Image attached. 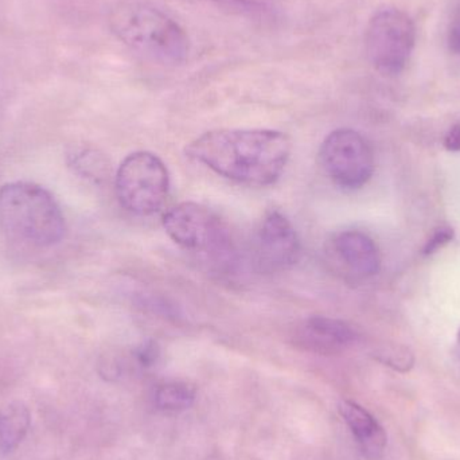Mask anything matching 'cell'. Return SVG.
I'll return each mask as SVG.
<instances>
[{"label":"cell","mask_w":460,"mask_h":460,"mask_svg":"<svg viewBox=\"0 0 460 460\" xmlns=\"http://www.w3.org/2000/svg\"><path fill=\"white\" fill-rule=\"evenodd\" d=\"M291 139L275 129H213L189 143L186 155L241 185H275L283 174Z\"/></svg>","instance_id":"6da1fadb"},{"label":"cell","mask_w":460,"mask_h":460,"mask_svg":"<svg viewBox=\"0 0 460 460\" xmlns=\"http://www.w3.org/2000/svg\"><path fill=\"white\" fill-rule=\"evenodd\" d=\"M108 22L118 40L151 61L180 65L190 53L185 29L148 3L121 0L113 5Z\"/></svg>","instance_id":"7a4b0ae2"},{"label":"cell","mask_w":460,"mask_h":460,"mask_svg":"<svg viewBox=\"0 0 460 460\" xmlns=\"http://www.w3.org/2000/svg\"><path fill=\"white\" fill-rule=\"evenodd\" d=\"M0 228L15 240L43 248L61 243L66 221L46 189L13 182L0 189Z\"/></svg>","instance_id":"3957f363"},{"label":"cell","mask_w":460,"mask_h":460,"mask_svg":"<svg viewBox=\"0 0 460 460\" xmlns=\"http://www.w3.org/2000/svg\"><path fill=\"white\" fill-rule=\"evenodd\" d=\"M164 228L175 243L204 257L218 270L230 272L237 262L234 241L226 224L196 202H182L164 216Z\"/></svg>","instance_id":"277c9868"},{"label":"cell","mask_w":460,"mask_h":460,"mask_svg":"<svg viewBox=\"0 0 460 460\" xmlns=\"http://www.w3.org/2000/svg\"><path fill=\"white\" fill-rule=\"evenodd\" d=\"M116 196L127 212L151 216L159 212L170 190L166 164L155 154L137 151L124 159L116 172Z\"/></svg>","instance_id":"5b68a950"},{"label":"cell","mask_w":460,"mask_h":460,"mask_svg":"<svg viewBox=\"0 0 460 460\" xmlns=\"http://www.w3.org/2000/svg\"><path fill=\"white\" fill-rule=\"evenodd\" d=\"M415 43L412 19L397 8L378 11L367 24L365 34L367 58L381 75H400L412 56Z\"/></svg>","instance_id":"8992f818"},{"label":"cell","mask_w":460,"mask_h":460,"mask_svg":"<svg viewBox=\"0 0 460 460\" xmlns=\"http://www.w3.org/2000/svg\"><path fill=\"white\" fill-rule=\"evenodd\" d=\"M327 177L346 190L367 185L375 172V154L367 137L350 128L327 135L319 151Z\"/></svg>","instance_id":"52a82bcc"},{"label":"cell","mask_w":460,"mask_h":460,"mask_svg":"<svg viewBox=\"0 0 460 460\" xmlns=\"http://www.w3.org/2000/svg\"><path fill=\"white\" fill-rule=\"evenodd\" d=\"M302 257V243L291 221L278 210L267 213L254 237V261L267 273L291 270Z\"/></svg>","instance_id":"ba28073f"},{"label":"cell","mask_w":460,"mask_h":460,"mask_svg":"<svg viewBox=\"0 0 460 460\" xmlns=\"http://www.w3.org/2000/svg\"><path fill=\"white\" fill-rule=\"evenodd\" d=\"M330 260L354 280H367L380 272L381 253L377 243L361 230H343L330 240Z\"/></svg>","instance_id":"9c48e42d"},{"label":"cell","mask_w":460,"mask_h":460,"mask_svg":"<svg viewBox=\"0 0 460 460\" xmlns=\"http://www.w3.org/2000/svg\"><path fill=\"white\" fill-rule=\"evenodd\" d=\"M291 340L302 350L319 356H337L351 348L358 335L350 324L341 319L314 315L296 324Z\"/></svg>","instance_id":"30bf717a"},{"label":"cell","mask_w":460,"mask_h":460,"mask_svg":"<svg viewBox=\"0 0 460 460\" xmlns=\"http://www.w3.org/2000/svg\"><path fill=\"white\" fill-rule=\"evenodd\" d=\"M338 410L356 438L362 454L370 460L380 459L385 453L388 438L375 416L350 400H342Z\"/></svg>","instance_id":"8fae6325"},{"label":"cell","mask_w":460,"mask_h":460,"mask_svg":"<svg viewBox=\"0 0 460 460\" xmlns=\"http://www.w3.org/2000/svg\"><path fill=\"white\" fill-rule=\"evenodd\" d=\"M31 427V413L22 402L0 408V454L8 456L22 445Z\"/></svg>","instance_id":"7c38bea8"},{"label":"cell","mask_w":460,"mask_h":460,"mask_svg":"<svg viewBox=\"0 0 460 460\" xmlns=\"http://www.w3.org/2000/svg\"><path fill=\"white\" fill-rule=\"evenodd\" d=\"M197 391L193 385L182 381L162 384L155 392V404L166 412L189 410L196 402Z\"/></svg>","instance_id":"4fadbf2b"},{"label":"cell","mask_w":460,"mask_h":460,"mask_svg":"<svg viewBox=\"0 0 460 460\" xmlns=\"http://www.w3.org/2000/svg\"><path fill=\"white\" fill-rule=\"evenodd\" d=\"M454 235H456V233H454L453 228H450V226H440V228H438L432 233L431 237L427 241L423 248V254H426V256L434 254L435 252L439 251L443 246L451 243Z\"/></svg>","instance_id":"5bb4252c"},{"label":"cell","mask_w":460,"mask_h":460,"mask_svg":"<svg viewBox=\"0 0 460 460\" xmlns=\"http://www.w3.org/2000/svg\"><path fill=\"white\" fill-rule=\"evenodd\" d=\"M216 2L228 7L230 10H237L240 13H261L267 10L270 0H216Z\"/></svg>","instance_id":"9a60e30c"},{"label":"cell","mask_w":460,"mask_h":460,"mask_svg":"<svg viewBox=\"0 0 460 460\" xmlns=\"http://www.w3.org/2000/svg\"><path fill=\"white\" fill-rule=\"evenodd\" d=\"M159 351L158 345L155 342H146L137 349L135 357H137V364L142 365L143 367H151L158 361Z\"/></svg>","instance_id":"2e32d148"},{"label":"cell","mask_w":460,"mask_h":460,"mask_svg":"<svg viewBox=\"0 0 460 460\" xmlns=\"http://www.w3.org/2000/svg\"><path fill=\"white\" fill-rule=\"evenodd\" d=\"M448 45H450L451 51L460 57V10L454 16L450 30H448Z\"/></svg>","instance_id":"e0dca14e"},{"label":"cell","mask_w":460,"mask_h":460,"mask_svg":"<svg viewBox=\"0 0 460 460\" xmlns=\"http://www.w3.org/2000/svg\"><path fill=\"white\" fill-rule=\"evenodd\" d=\"M445 147L451 153H459L460 151V123L454 124L450 131L446 134Z\"/></svg>","instance_id":"ac0fdd59"},{"label":"cell","mask_w":460,"mask_h":460,"mask_svg":"<svg viewBox=\"0 0 460 460\" xmlns=\"http://www.w3.org/2000/svg\"><path fill=\"white\" fill-rule=\"evenodd\" d=\"M456 345H458V350H459V353H460V329H459V332H458V335H456Z\"/></svg>","instance_id":"d6986e66"}]
</instances>
